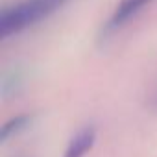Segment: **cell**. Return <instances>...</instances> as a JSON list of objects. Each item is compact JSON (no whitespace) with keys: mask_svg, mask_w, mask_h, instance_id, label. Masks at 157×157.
<instances>
[{"mask_svg":"<svg viewBox=\"0 0 157 157\" xmlns=\"http://www.w3.org/2000/svg\"><path fill=\"white\" fill-rule=\"evenodd\" d=\"M33 122V115L30 113H22V115H17L10 120H6L2 124V128H0V140L2 142H8L10 139L21 135L22 131H26Z\"/></svg>","mask_w":157,"mask_h":157,"instance_id":"277c9868","label":"cell"},{"mask_svg":"<svg viewBox=\"0 0 157 157\" xmlns=\"http://www.w3.org/2000/svg\"><path fill=\"white\" fill-rule=\"evenodd\" d=\"M72 0H19L0 13V37L4 41L44 22Z\"/></svg>","mask_w":157,"mask_h":157,"instance_id":"6da1fadb","label":"cell"},{"mask_svg":"<svg viewBox=\"0 0 157 157\" xmlns=\"http://www.w3.org/2000/svg\"><path fill=\"white\" fill-rule=\"evenodd\" d=\"M21 85H22V74H21V70L13 68V70L4 72L2 82H0V91H2V94L8 98V96L17 94L19 89H21Z\"/></svg>","mask_w":157,"mask_h":157,"instance_id":"5b68a950","label":"cell"},{"mask_svg":"<svg viewBox=\"0 0 157 157\" xmlns=\"http://www.w3.org/2000/svg\"><path fill=\"white\" fill-rule=\"evenodd\" d=\"M94 144H96V128L93 124H87L70 137L63 151V157H87L89 151L94 148Z\"/></svg>","mask_w":157,"mask_h":157,"instance_id":"3957f363","label":"cell"},{"mask_svg":"<svg viewBox=\"0 0 157 157\" xmlns=\"http://www.w3.org/2000/svg\"><path fill=\"white\" fill-rule=\"evenodd\" d=\"M155 0H118L117 6L113 8L107 22L102 28V35L109 37L122 28H126L129 22H133L146 8H150Z\"/></svg>","mask_w":157,"mask_h":157,"instance_id":"7a4b0ae2","label":"cell"}]
</instances>
